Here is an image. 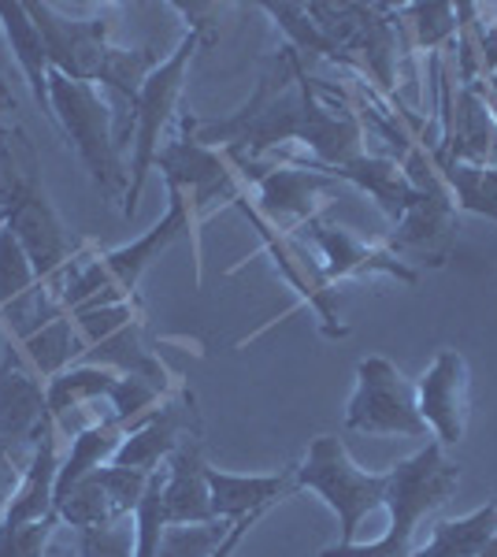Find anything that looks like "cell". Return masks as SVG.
Here are the masks:
<instances>
[{
  "mask_svg": "<svg viewBox=\"0 0 497 557\" xmlns=\"http://www.w3.org/2000/svg\"><path fill=\"white\" fill-rule=\"evenodd\" d=\"M460 483V465H453L442 450L438 438H431L420 454L390 469L383 506L390 509V528L375 543H334L320 557H412V532L423 517H431L438 506H446L449 494Z\"/></svg>",
  "mask_w": 497,
  "mask_h": 557,
  "instance_id": "cell-1",
  "label": "cell"
},
{
  "mask_svg": "<svg viewBox=\"0 0 497 557\" xmlns=\"http://www.w3.org/2000/svg\"><path fill=\"white\" fill-rule=\"evenodd\" d=\"M49 97L57 134L75 149V157L83 160L97 190L108 201H120L123 209L126 186H131V168L123 164V149L120 138H115V112L108 104V97L89 83L63 78L60 71H52L49 78Z\"/></svg>",
  "mask_w": 497,
  "mask_h": 557,
  "instance_id": "cell-2",
  "label": "cell"
},
{
  "mask_svg": "<svg viewBox=\"0 0 497 557\" xmlns=\"http://www.w3.org/2000/svg\"><path fill=\"white\" fill-rule=\"evenodd\" d=\"M294 487L320 494L334 509V517H338L341 543H357V528L364 524V517L383 509L390 472L360 469L338 438L320 435L312 438L309 457L301 461V469H294Z\"/></svg>",
  "mask_w": 497,
  "mask_h": 557,
  "instance_id": "cell-3",
  "label": "cell"
},
{
  "mask_svg": "<svg viewBox=\"0 0 497 557\" xmlns=\"http://www.w3.org/2000/svg\"><path fill=\"white\" fill-rule=\"evenodd\" d=\"M201 49V34L186 30L183 41L171 49V57H164V64L149 75L146 89H141L138 104H134V134H131V186L123 197V215L134 220L138 215V197L146 190V178L157 168V152L164 146V131L175 120L178 97L186 86V67L189 60Z\"/></svg>",
  "mask_w": 497,
  "mask_h": 557,
  "instance_id": "cell-4",
  "label": "cell"
},
{
  "mask_svg": "<svg viewBox=\"0 0 497 557\" xmlns=\"http://www.w3.org/2000/svg\"><path fill=\"white\" fill-rule=\"evenodd\" d=\"M346 428L364 435L427 438V424L415 406V386L386 357H364L357 364V391L346 406Z\"/></svg>",
  "mask_w": 497,
  "mask_h": 557,
  "instance_id": "cell-5",
  "label": "cell"
},
{
  "mask_svg": "<svg viewBox=\"0 0 497 557\" xmlns=\"http://www.w3.org/2000/svg\"><path fill=\"white\" fill-rule=\"evenodd\" d=\"M286 164L264 168L260 172L257 164H238L246 168V175L257 183V205L252 212L268 223V227H278L286 235H294L297 227H305L309 220H315V209L327 194L338 190V178L327 175L323 168H315L309 157H283Z\"/></svg>",
  "mask_w": 497,
  "mask_h": 557,
  "instance_id": "cell-6",
  "label": "cell"
},
{
  "mask_svg": "<svg viewBox=\"0 0 497 557\" xmlns=\"http://www.w3.org/2000/svg\"><path fill=\"white\" fill-rule=\"evenodd\" d=\"M157 168L164 172V183L183 190L186 205L197 212L215 201L234 205L241 197V178L227 164V152L201 146L189 127V115H183V134L160 146Z\"/></svg>",
  "mask_w": 497,
  "mask_h": 557,
  "instance_id": "cell-7",
  "label": "cell"
},
{
  "mask_svg": "<svg viewBox=\"0 0 497 557\" xmlns=\"http://www.w3.org/2000/svg\"><path fill=\"white\" fill-rule=\"evenodd\" d=\"M52 428L41 375L26 364L20 346L8 343L0 357V446L30 461L34 446Z\"/></svg>",
  "mask_w": 497,
  "mask_h": 557,
  "instance_id": "cell-8",
  "label": "cell"
},
{
  "mask_svg": "<svg viewBox=\"0 0 497 557\" xmlns=\"http://www.w3.org/2000/svg\"><path fill=\"white\" fill-rule=\"evenodd\" d=\"M30 8V20L38 23L45 49H49L52 71H60L63 78H75V83H97V71L108 52V20L104 15H67L57 4H26Z\"/></svg>",
  "mask_w": 497,
  "mask_h": 557,
  "instance_id": "cell-9",
  "label": "cell"
},
{
  "mask_svg": "<svg viewBox=\"0 0 497 557\" xmlns=\"http://www.w3.org/2000/svg\"><path fill=\"white\" fill-rule=\"evenodd\" d=\"M468 391H472V383H468V361L457 349H442L427 372H423L420 386H415V406H420L423 424H427V431L442 446H453L464 438Z\"/></svg>",
  "mask_w": 497,
  "mask_h": 557,
  "instance_id": "cell-10",
  "label": "cell"
},
{
  "mask_svg": "<svg viewBox=\"0 0 497 557\" xmlns=\"http://www.w3.org/2000/svg\"><path fill=\"white\" fill-rule=\"evenodd\" d=\"M290 238H305L315 253L323 257L320 264V275L323 283H334V278H349V275H364V272H386L394 278H401V283H415V275L405 260H397L390 249H375L368 246V242H360L357 235H349L346 227H334L327 220H309L305 227H297Z\"/></svg>",
  "mask_w": 497,
  "mask_h": 557,
  "instance_id": "cell-11",
  "label": "cell"
},
{
  "mask_svg": "<svg viewBox=\"0 0 497 557\" xmlns=\"http://www.w3.org/2000/svg\"><path fill=\"white\" fill-rule=\"evenodd\" d=\"M4 223H8V231L20 238L23 253L30 257L38 278L57 275L60 268H67L78 249H83L75 238L67 235V227H63L60 212L52 209L45 186H34V190L15 205V209H8Z\"/></svg>",
  "mask_w": 497,
  "mask_h": 557,
  "instance_id": "cell-12",
  "label": "cell"
},
{
  "mask_svg": "<svg viewBox=\"0 0 497 557\" xmlns=\"http://www.w3.org/2000/svg\"><path fill=\"white\" fill-rule=\"evenodd\" d=\"M360 123L349 108H334L315 94L312 78L301 75V131H297V146L312 152V164L320 168H341L360 157Z\"/></svg>",
  "mask_w": 497,
  "mask_h": 557,
  "instance_id": "cell-13",
  "label": "cell"
},
{
  "mask_svg": "<svg viewBox=\"0 0 497 557\" xmlns=\"http://www.w3.org/2000/svg\"><path fill=\"white\" fill-rule=\"evenodd\" d=\"M453 194L446 183H435L420 194V201L397 220L394 235H390V253L401 257H423L431 264H446L449 246H453Z\"/></svg>",
  "mask_w": 497,
  "mask_h": 557,
  "instance_id": "cell-14",
  "label": "cell"
},
{
  "mask_svg": "<svg viewBox=\"0 0 497 557\" xmlns=\"http://www.w3.org/2000/svg\"><path fill=\"white\" fill-rule=\"evenodd\" d=\"M189 409H194V398H183V401H167L164 409L138 420V424L126 431L112 465L138 469V472H157L160 461L167 465V457L189 438V417H194Z\"/></svg>",
  "mask_w": 497,
  "mask_h": 557,
  "instance_id": "cell-15",
  "label": "cell"
},
{
  "mask_svg": "<svg viewBox=\"0 0 497 557\" xmlns=\"http://www.w3.org/2000/svg\"><path fill=\"white\" fill-rule=\"evenodd\" d=\"M183 231H189V205H186L183 190L167 186V212L160 215L157 227L146 231L141 238H134L131 246H120V249H112V253H101L104 268H108V278H112L115 290H123L126 298H134V290H138L146 268L164 253V249L183 235Z\"/></svg>",
  "mask_w": 497,
  "mask_h": 557,
  "instance_id": "cell-16",
  "label": "cell"
},
{
  "mask_svg": "<svg viewBox=\"0 0 497 557\" xmlns=\"http://www.w3.org/2000/svg\"><path fill=\"white\" fill-rule=\"evenodd\" d=\"M0 30H4V41L12 49L15 64H20L26 86H30L34 104L41 108V115L52 123V97H49V78H52V64H49V49H45V38L38 30V23L30 20V8L23 0H0Z\"/></svg>",
  "mask_w": 497,
  "mask_h": 557,
  "instance_id": "cell-17",
  "label": "cell"
},
{
  "mask_svg": "<svg viewBox=\"0 0 497 557\" xmlns=\"http://www.w3.org/2000/svg\"><path fill=\"white\" fill-rule=\"evenodd\" d=\"M294 487L290 472L275 475H241V472H220L208 465V498H212V517L215 520H234L249 513H268L278 498H286Z\"/></svg>",
  "mask_w": 497,
  "mask_h": 557,
  "instance_id": "cell-18",
  "label": "cell"
},
{
  "mask_svg": "<svg viewBox=\"0 0 497 557\" xmlns=\"http://www.w3.org/2000/svg\"><path fill=\"white\" fill-rule=\"evenodd\" d=\"M164 520L167 524H208L212 517V498H208V465L201 446L186 443L167 457L164 480Z\"/></svg>",
  "mask_w": 497,
  "mask_h": 557,
  "instance_id": "cell-19",
  "label": "cell"
},
{
  "mask_svg": "<svg viewBox=\"0 0 497 557\" xmlns=\"http://www.w3.org/2000/svg\"><path fill=\"white\" fill-rule=\"evenodd\" d=\"M60 435L57 424L41 435V443L34 446L30 461L23 469V480L15 487V498L8 506V513L0 524H30V520L57 517V472H60Z\"/></svg>",
  "mask_w": 497,
  "mask_h": 557,
  "instance_id": "cell-20",
  "label": "cell"
},
{
  "mask_svg": "<svg viewBox=\"0 0 497 557\" xmlns=\"http://www.w3.org/2000/svg\"><path fill=\"white\" fill-rule=\"evenodd\" d=\"M320 168V164H315ZM327 175H334L338 183H349L357 186V190L372 194L375 205L383 209L390 220L397 223L405 212L412 209L415 201H420L423 190H415V186L409 183V175H405V168L397 164V160H386V157H364L360 152L357 160H349V164L341 168H323Z\"/></svg>",
  "mask_w": 497,
  "mask_h": 557,
  "instance_id": "cell-21",
  "label": "cell"
},
{
  "mask_svg": "<svg viewBox=\"0 0 497 557\" xmlns=\"http://www.w3.org/2000/svg\"><path fill=\"white\" fill-rule=\"evenodd\" d=\"M67 268H60L57 275L38 278L26 294H20L12 305L0 309V331L8 335L12 346H23L30 335H38L41 327H49L52 320L67 317Z\"/></svg>",
  "mask_w": 497,
  "mask_h": 557,
  "instance_id": "cell-22",
  "label": "cell"
},
{
  "mask_svg": "<svg viewBox=\"0 0 497 557\" xmlns=\"http://www.w3.org/2000/svg\"><path fill=\"white\" fill-rule=\"evenodd\" d=\"M126 424L120 420H101V424L78 431L75 438H67V450L60 454V472H57V502L75 487L78 480H86L89 472H97L101 465H112L115 450L126 438Z\"/></svg>",
  "mask_w": 497,
  "mask_h": 557,
  "instance_id": "cell-23",
  "label": "cell"
},
{
  "mask_svg": "<svg viewBox=\"0 0 497 557\" xmlns=\"http://www.w3.org/2000/svg\"><path fill=\"white\" fill-rule=\"evenodd\" d=\"M115 380H120V375H115L112 368H101V364L78 361V364L63 368L60 375L45 380V406H49V417L60 420L75 409L97 406V401H104L108 394H112Z\"/></svg>",
  "mask_w": 497,
  "mask_h": 557,
  "instance_id": "cell-24",
  "label": "cell"
},
{
  "mask_svg": "<svg viewBox=\"0 0 497 557\" xmlns=\"http://www.w3.org/2000/svg\"><path fill=\"white\" fill-rule=\"evenodd\" d=\"M164 64L157 49H123V45H108L101 71H97V89L112 94L131 108V134H134V104H138L141 89H146L149 75Z\"/></svg>",
  "mask_w": 497,
  "mask_h": 557,
  "instance_id": "cell-25",
  "label": "cell"
},
{
  "mask_svg": "<svg viewBox=\"0 0 497 557\" xmlns=\"http://www.w3.org/2000/svg\"><path fill=\"white\" fill-rule=\"evenodd\" d=\"M41 186V160L23 127L0 120V209H15L26 194Z\"/></svg>",
  "mask_w": 497,
  "mask_h": 557,
  "instance_id": "cell-26",
  "label": "cell"
},
{
  "mask_svg": "<svg viewBox=\"0 0 497 557\" xmlns=\"http://www.w3.org/2000/svg\"><path fill=\"white\" fill-rule=\"evenodd\" d=\"M453 123H457V134H453L457 164H475V168L490 164L497 157V123L490 115V104H486L472 86L460 89Z\"/></svg>",
  "mask_w": 497,
  "mask_h": 557,
  "instance_id": "cell-27",
  "label": "cell"
},
{
  "mask_svg": "<svg viewBox=\"0 0 497 557\" xmlns=\"http://www.w3.org/2000/svg\"><path fill=\"white\" fill-rule=\"evenodd\" d=\"M497 535V498L490 506L460 520H438L427 546L412 550V557H479L483 546Z\"/></svg>",
  "mask_w": 497,
  "mask_h": 557,
  "instance_id": "cell-28",
  "label": "cell"
},
{
  "mask_svg": "<svg viewBox=\"0 0 497 557\" xmlns=\"http://www.w3.org/2000/svg\"><path fill=\"white\" fill-rule=\"evenodd\" d=\"M83 361L112 368L115 375H141V380H149V383H157V386H164V391H167L164 364H160L157 357L146 349V343H141V323H131V327L115 331V335L104 338V343L89 346Z\"/></svg>",
  "mask_w": 497,
  "mask_h": 557,
  "instance_id": "cell-29",
  "label": "cell"
},
{
  "mask_svg": "<svg viewBox=\"0 0 497 557\" xmlns=\"http://www.w3.org/2000/svg\"><path fill=\"white\" fill-rule=\"evenodd\" d=\"M86 349H89L86 338L78 335L75 320H71V312H67V317L52 320L49 327H41L38 335L26 338L20 346V354L26 357V364H30L41 380H52V375H60L63 368L83 361Z\"/></svg>",
  "mask_w": 497,
  "mask_h": 557,
  "instance_id": "cell-30",
  "label": "cell"
},
{
  "mask_svg": "<svg viewBox=\"0 0 497 557\" xmlns=\"http://www.w3.org/2000/svg\"><path fill=\"white\" fill-rule=\"evenodd\" d=\"M57 517H60V524L75 528V532L108 524V520H123V517H115L112 502H108V491L101 487L97 472H89L86 480H78L75 487L63 494V498L57 502Z\"/></svg>",
  "mask_w": 497,
  "mask_h": 557,
  "instance_id": "cell-31",
  "label": "cell"
},
{
  "mask_svg": "<svg viewBox=\"0 0 497 557\" xmlns=\"http://www.w3.org/2000/svg\"><path fill=\"white\" fill-rule=\"evenodd\" d=\"M446 186L457 194L460 209L479 212L486 220L497 223V172L490 168H475V164H446Z\"/></svg>",
  "mask_w": 497,
  "mask_h": 557,
  "instance_id": "cell-32",
  "label": "cell"
},
{
  "mask_svg": "<svg viewBox=\"0 0 497 557\" xmlns=\"http://www.w3.org/2000/svg\"><path fill=\"white\" fill-rule=\"evenodd\" d=\"M264 12L275 20L278 26H283V34L290 41V49L297 52V57H331V60H341L338 49L323 38V30L315 26V20L309 15V8L305 4H264Z\"/></svg>",
  "mask_w": 497,
  "mask_h": 557,
  "instance_id": "cell-33",
  "label": "cell"
},
{
  "mask_svg": "<svg viewBox=\"0 0 497 557\" xmlns=\"http://www.w3.org/2000/svg\"><path fill=\"white\" fill-rule=\"evenodd\" d=\"M164 386L141 380V375H120L112 386V394H108V412H112V420H120V424L134 428L138 420H146L149 412L160 409V401H164Z\"/></svg>",
  "mask_w": 497,
  "mask_h": 557,
  "instance_id": "cell-34",
  "label": "cell"
},
{
  "mask_svg": "<svg viewBox=\"0 0 497 557\" xmlns=\"http://www.w3.org/2000/svg\"><path fill=\"white\" fill-rule=\"evenodd\" d=\"M227 520H208V524H167L160 535L157 557H212L215 546L227 539Z\"/></svg>",
  "mask_w": 497,
  "mask_h": 557,
  "instance_id": "cell-35",
  "label": "cell"
},
{
  "mask_svg": "<svg viewBox=\"0 0 497 557\" xmlns=\"http://www.w3.org/2000/svg\"><path fill=\"white\" fill-rule=\"evenodd\" d=\"M34 283H38V272H34L30 257L23 253L20 238H15L4 223V227H0V309L30 290Z\"/></svg>",
  "mask_w": 497,
  "mask_h": 557,
  "instance_id": "cell-36",
  "label": "cell"
},
{
  "mask_svg": "<svg viewBox=\"0 0 497 557\" xmlns=\"http://www.w3.org/2000/svg\"><path fill=\"white\" fill-rule=\"evenodd\" d=\"M75 557H134V517L75 532Z\"/></svg>",
  "mask_w": 497,
  "mask_h": 557,
  "instance_id": "cell-37",
  "label": "cell"
},
{
  "mask_svg": "<svg viewBox=\"0 0 497 557\" xmlns=\"http://www.w3.org/2000/svg\"><path fill=\"white\" fill-rule=\"evenodd\" d=\"M60 517L30 520V524H0V557H45Z\"/></svg>",
  "mask_w": 497,
  "mask_h": 557,
  "instance_id": "cell-38",
  "label": "cell"
},
{
  "mask_svg": "<svg viewBox=\"0 0 497 557\" xmlns=\"http://www.w3.org/2000/svg\"><path fill=\"white\" fill-rule=\"evenodd\" d=\"M78 335L86 338V346H97L104 338H112L115 331L138 323V301H123V305H104V309H89V312H71Z\"/></svg>",
  "mask_w": 497,
  "mask_h": 557,
  "instance_id": "cell-39",
  "label": "cell"
},
{
  "mask_svg": "<svg viewBox=\"0 0 497 557\" xmlns=\"http://www.w3.org/2000/svg\"><path fill=\"white\" fill-rule=\"evenodd\" d=\"M409 15L420 45H438L457 30V12L449 4H412Z\"/></svg>",
  "mask_w": 497,
  "mask_h": 557,
  "instance_id": "cell-40",
  "label": "cell"
},
{
  "mask_svg": "<svg viewBox=\"0 0 497 557\" xmlns=\"http://www.w3.org/2000/svg\"><path fill=\"white\" fill-rule=\"evenodd\" d=\"M23 469H26L23 457L12 454L8 446H0V520H4L8 506H12L15 487H20V480H23Z\"/></svg>",
  "mask_w": 497,
  "mask_h": 557,
  "instance_id": "cell-41",
  "label": "cell"
},
{
  "mask_svg": "<svg viewBox=\"0 0 497 557\" xmlns=\"http://www.w3.org/2000/svg\"><path fill=\"white\" fill-rule=\"evenodd\" d=\"M260 517H264V513H249V517L234 520V524H231V532H227V539H223V543L215 546V550H212V557H231L234 550H238V543H241V539L249 535V528L257 524Z\"/></svg>",
  "mask_w": 497,
  "mask_h": 557,
  "instance_id": "cell-42",
  "label": "cell"
},
{
  "mask_svg": "<svg viewBox=\"0 0 497 557\" xmlns=\"http://www.w3.org/2000/svg\"><path fill=\"white\" fill-rule=\"evenodd\" d=\"M479 557H497V535L483 546V554H479Z\"/></svg>",
  "mask_w": 497,
  "mask_h": 557,
  "instance_id": "cell-43",
  "label": "cell"
},
{
  "mask_svg": "<svg viewBox=\"0 0 497 557\" xmlns=\"http://www.w3.org/2000/svg\"><path fill=\"white\" fill-rule=\"evenodd\" d=\"M4 220H8V215H4V209H0V227H4Z\"/></svg>",
  "mask_w": 497,
  "mask_h": 557,
  "instance_id": "cell-44",
  "label": "cell"
}]
</instances>
